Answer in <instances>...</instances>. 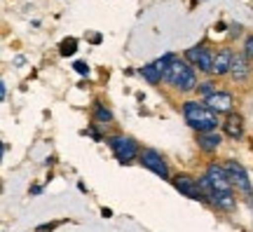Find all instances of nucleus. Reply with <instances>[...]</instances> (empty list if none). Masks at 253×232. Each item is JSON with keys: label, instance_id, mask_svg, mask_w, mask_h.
Segmentation results:
<instances>
[{"label": "nucleus", "instance_id": "1", "mask_svg": "<svg viewBox=\"0 0 253 232\" xmlns=\"http://www.w3.org/2000/svg\"><path fill=\"white\" fill-rule=\"evenodd\" d=\"M164 82L171 85L173 90L183 92V94L197 92V87H199L195 66H190L185 59H178V56H173L171 63L167 66V71H164Z\"/></svg>", "mask_w": 253, "mask_h": 232}, {"label": "nucleus", "instance_id": "2", "mask_svg": "<svg viewBox=\"0 0 253 232\" xmlns=\"http://www.w3.org/2000/svg\"><path fill=\"white\" fill-rule=\"evenodd\" d=\"M183 117L197 134L218 129V113H213L204 101H185L183 103Z\"/></svg>", "mask_w": 253, "mask_h": 232}, {"label": "nucleus", "instance_id": "3", "mask_svg": "<svg viewBox=\"0 0 253 232\" xmlns=\"http://www.w3.org/2000/svg\"><path fill=\"white\" fill-rule=\"evenodd\" d=\"M108 145L113 155L118 157V162L122 164H129V162H134L136 157H141V150H138V143L134 139H129V136H122V134H115L108 139Z\"/></svg>", "mask_w": 253, "mask_h": 232}, {"label": "nucleus", "instance_id": "4", "mask_svg": "<svg viewBox=\"0 0 253 232\" xmlns=\"http://www.w3.org/2000/svg\"><path fill=\"white\" fill-rule=\"evenodd\" d=\"M171 183L183 197L195 199V202H209V197H207V192L202 190L199 181H195L192 176H188V174H176V176L171 179Z\"/></svg>", "mask_w": 253, "mask_h": 232}, {"label": "nucleus", "instance_id": "5", "mask_svg": "<svg viewBox=\"0 0 253 232\" xmlns=\"http://www.w3.org/2000/svg\"><path fill=\"white\" fill-rule=\"evenodd\" d=\"M213 59H216V54L204 45H195L185 52V61L199 68L202 73H213Z\"/></svg>", "mask_w": 253, "mask_h": 232}, {"label": "nucleus", "instance_id": "6", "mask_svg": "<svg viewBox=\"0 0 253 232\" xmlns=\"http://www.w3.org/2000/svg\"><path fill=\"white\" fill-rule=\"evenodd\" d=\"M223 167H225L227 176H230V181H232V186H235L237 190H242L246 195H253V186H251V181H249V174H246V169L239 164V162L227 160Z\"/></svg>", "mask_w": 253, "mask_h": 232}, {"label": "nucleus", "instance_id": "7", "mask_svg": "<svg viewBox=\"0 0 253 232\" xmlns=\"http://www.w3.org/2000/svg\"><path fill=\"white\" fill-rule=\"evenodd\" d=\"M207 181L211 183V190H220V192H235L232 190V181H230V176H227L225 167H220L218 162H213V164H209L207 167Z\"/></svg>", "mask_w": 253, "mask_h": 232}, {"label": "nucleus", "instance_id": "8", "mask_svg": "<svg viewBox=\"0 0 253 232\" xmlns=\"http://www.w3.org/2000/svg\"><path fill=\"white\" fill-rule=\"evenodd\" d=\"M138 160H141V164H143L145 169L157 174L160 179H169V167H167V160L162 157V152L153 150V148H145V150H141Z\"/></svg>", "mask_w": 253, "mask_h": 232}, {"label": "nucleus", "instance_id": "9", "mask_svg": "<svg viewBox=\"0 0 253 232\" xmlns=\"http://www.w3.org/2000/svg\"><path fill=\"white\" fill-rule=\"evenodd\" d=\"M213 113H218V115H230L232 113V108H235V96L230 94V92H216L213 96H209L207 101H204Z\"/></svg>", "mask_w": 253, "mask_h": 232}, {"label": "nucleus", "instance_id": "10", "mask_svg": "<svg viewBox=\"0 0 253 232\" xmlns=\"http://www.w3.org/2000/svg\"><path fill=\"white\" fill-rule=\"evenodd\" d=\"M232 61H235V54L230 52V49H220V52L216 54V59H213V73H211V75H216V78L230 75Z\"/></svg>", "mask_w": 253, "mask_h": 232}, {"label": "nucleus", "instance_id": "11", "mask_svg": "<svg viewBox=\"0 0 253 232\" xmlns=\"http://www.w3.org/2000/svg\"><path fill=\"white\" fill-rule=\"evenodd\" d=\"M253 71V66H249V59H246V54H235V61H232V71H230V75H232V80L237 82H244L246 78H249V73Z\"/></svg>", "mask_w": 253, "mask_h": 232}, {"label": "nucleus", "instance_id": "12", "mask_svg": "<svg viewBox=\"0 0 253 232\" xmlns=\"http://www.w3.org/2000/svg\"><path fill=\"white\" fill-rule=\"evenodd\" d=\"M223 132H225L230 139H242V134H244V122H242V115H237L235 110L230 113V115H225V122H223Z\"/></svg>", "mask_w": 253, "mask_h": 232}, {"label": "nucleus", "instance_id": "13", "mask_svg": "<svg viewBox=\"0 0 253 232\" xmlns=\"http://www.w3.org/2000/svg\"><path fill=\"white\" fill-rule=\"evenodd\" d=\"M220 143H223V136L218 134V129H216V132H204V134L197 136L199 150H204V152L218 150V148H220Z\"/></svg>", "mask_w": 253, "mask_h": 232}, {"label": "nucleus", "instance_id": "14", "mask_svg": "<svg viewBox=\"0 0 253 232\" xmlns=\"http://www.w3.org/2000/svg\"><path fill=\"white\" fill-rule=\"evenodd\" d=\"M211 204L220 209V211H232L235 209V192H220V190H213L211 192Z\"/></svg>", "mask_w": 253, "mask_h": 232}, {"label": "nucleus", "instance_id": "15", "mask_svg": "<svg viewBox=\"0 0 253 232\" xmlns=\"http://www.w3.org/2000/svg\"><path fill=\"white\" fill-rule=\"evenodd\" d=\"M141 75H143V80L148 82V85H160V82H164V73L157 68V63H148V66H141Z\"/></svg>", "mask_w": 253, "mask_h": 232}, {"label": "nucleus", "instance_id": "16", "mask_svg": "<svg viewBox=\"0 0 253 232\" xmlns=\"http://www.w3.org/2000/svg\"><path fill=\"white\" fill-rule=\"evenodd\" d=\"M216 92H220L216 80H204V82H199V87H197V94L204 98V101H207L209 96H213Z\"/></svg>", "mask_w": 253, "mask_h": 232}, {"label": "nucleus", "instance_id": "17", "mask_svg": "<svg viewBox=\"0 0 253 232\" xmlns=\"http://www.w3.org/2000/svg\"><path fill=\"white\" fill-rule=\"evenodd\" d=\"M75 52H78V40H75V38L61 40V45H59V54H61V56H73Z\"/></svg>", "mask_w": 253, "mask_h": 232}, {"label": "nucleus", "instance_id": "18", "mask_svg": "<svg viewBox=\"0 0 253 232\" xmlns=\"http://www.w3.org/2000/svg\"><path fill=\"white\" fill-rule=\"evenodd\" d=\"M94 120L101 122V125H108V122H113V113H110L108 108H103L101 103H96L94 106Z\"/></svg>", "mask_w": 253, "mask_h": 232}, {"label": "nucleus", "instance_id": "19", "mask_svg": "<svg viewBox=\"0 0 253 232\" xmlns=\"http://www.w3.org/2000/svg\"><path fill=\"white\" fill-rule=\"evenodd\" d=\"M244 54H246V59H249V61H253V36L246 38V43H244Z\"/></svg>", "mask_w": 253, "mask_h": 232}, {"label": "nucleus", "instance_id": "20", "mask_svg": "<svg viewBox=\"0 0 253 232\" xmlns=\"http://www.w3.org/2000/svg\"><path fill=\"white\" fill-rule=\"evenodd\" d=\"M73 68H75V73H80V75H89V66L84 61H75L73 63Z\"/></svg>", "mask_w": 253, "mask_h": 232}, {"label": "nucleus", "instance_id": "21", "mask_svg": "<svg viewBox=\"0 0 253 232\" xmlns=\"http://www.w3.org/2000/svg\"><path fill=\"white\" fill-rule=\"evenodd\" d=\"M5 96H7V85L0 82V101H5Z\"/></svg>", "mask_w": 253, "mask_h": 232}]
</instances>
